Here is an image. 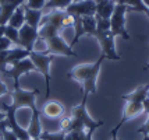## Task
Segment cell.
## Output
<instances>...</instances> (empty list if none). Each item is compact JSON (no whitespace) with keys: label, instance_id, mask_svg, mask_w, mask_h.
Here are the masks:
<instances>
[{"label":"cell","instance_id":"6da1fadb","mask_svg":"<svg viewBox=\"0 0 149 140\" xmlns=\"http://www.w3.org/2000/svg\"><path fill=\"white\" fill-rule=\"evenodd\" d=\"M104 56L100 55L99 59L93 63H81L74 66L67 73V77L75 80L82 84V90H84V95L88 97V94H95L97 91V76L102 69Z\"/></svg>","mask_w":149,"mask_h":140},{"label":"cell","instance_id":"7a4b0ae2","mask_svg":"<svg viewBox=\"0 0 149 140\" xmlns=\"http://www.w3.org/2000/svg\"><path fill=\"white\" fill-rule=\"evenodd\" d=\"M39 39H42L46 44L45 55H61V56H72L78 58L77 52H74L67 42L60 37V31L57 28L49 24V23H40L38 30Z\"/></svg>","mask_w":149,"mask_h":140},{"label":"cell","instance_id":"3957f363","mask_svg":"<svg viewBox=\"0 0 149 140\" xmlns=\"http://www.w3.org/2000/svg\"><path fill=\"white\" fill-rule=\"evenodd\" d=\"M86 95L82 97L81 104H78L75 107L71 108V113H70V126L67 129V133L72 132V130H96L97 127L103 125V120H93L89 116V113L86 111Z\"/></svg>","mask_w":149,"mask_h":140},{"label":"cell","instance_id":"277c9868","mask_svg":"<svg viewBox=\"0 0 149 140\" xmlns=\"http://www.w3.org/2000/svg\"><path fill=\"white\" fill-rule=\"evenodd\" d=\"M29 59L35 65V69L36 72L43 76L45 79V100H49L50 97V81H52V76H50V65L53 62V55H45V53H39V52H35L32 51L29 53Z\"/></svg>","mask_w":149,"mask_h":140},{"label":"cell","instance_id":"5b68a950","mask_svg":"<svg viewBox=\"0 0 149 140\" xmlns=\"http://www.w3.org/2000/svg\"><path fill=\"white\" fill-rule=\"evenodd\" d=\"M128 11L127 4H116L114 11L110 17V31L114 37H121L123 39H130V34L125 28V14Z\"/></svg>","mask_w":149,"mask_h":140},{"label":"cell","instance_id":"8992f818","mask_svg":"<svg viewBox=\"0 0 149 140\" xmlns=\"http://www.w3.org/2000/svg\"><path fill=\"white\" fill-rule=\"evenodd\" d=\"M93 37L96 38L97 44L102 49L100 55H103L104 59L114 60V62L121 59L116 51V41H114L116 37L111 34V31H96Z\"/></svg>","mask_w":149,"mask_h":140},{"label":"cell","instance_id":"52a82bcc","mask_svg":"<svg viewBox=\"0 0 149 140\" xmlns=\"http://www.w3.org/2000/svg\"><path fill=\"white\" fill-rule=\"evenodd\" d=\"M39 95V90L33 88V90H22V88H14L11 93V98H13V105L17 111L21 108H29L31 111L35 109L36 107V97Z\"/></svg>","mask_w":149,"mask_h":140},{"label":"cell","instance_id":"ba28073f","mask_svg":"<svg viewBox=\"0 0 149 140\" xmlns=\"http://www.w3.org/2000/svg\"><path fill=\"white\" fill-rule=\"evenodd\" d=\"M3 108H4V112H6L7 129H10V130L18 137V140H31L29 134L26 132V129L21 127L18 125V122H17V116H15L17 109H15L13 105H7V104H4Z\"/></svg>","mask_w":149,"mask_h":140},{"label":"cell","instance_id":"9c48e42d","mask_svg":"<svg viewBox=\"0 0 149 140\" xmlns=\"http://www.w3.org/2000/svg\"><path fill=\"white\" fill-rule=\"evenodd\" d=\"M65 11L72 17H85V15H95L96 14V1L95 0H74Z\"/></svg>","mask_w":149,"mask_h":140},{"label":"cell","instance_id":"30bf717a","mask_svg":"<svg viewBox=\"0 0 149 140\" xmlns=\"http://www.w3.org/2000/svg\"><path fill=\"white\" fill-rule=\"evenodd\" d=\"M33 70H36V69H35V65L31 62L29 58H26V59H22L21 62L15 63L14 66H10V69H7L6 76L13 79L14 88H18L19 87V77L24 76V74L31 73Z\"/></svg>","mask_w":149,"mask_h":140},{"label":"cell","instance_id":"8fae6325","mask_svg":"<svg viewBox=\"0 0 149 140\" xmlns=\"http://www.w3.org/2000/svg\"><path fill=\"white\" fill-rule=\"evenodd\" d=\"M18 31H19L18 46L24 48V49L29 51V52H32L35 45H36V41H38V38H39L38 28H33V27H31V25H28V24H24Z\"/></svg>","mask_w":149,"mask_h":140},{"label":"cell","instance_id":"7c38bea8","mask_svg":"<svg viewBox=\"0 0 149 140\" xmlns=\"http://www.w3.org/2000/svg\"><path fill=\"white\" fill-rule=\"evenodd\" d=\"M24 3L25 0H0V25H6L14 10Z\"/></svg>","mask_w":149,"mask_h":140},{"label":"cell","instance_id":"4fadbf2b","mask_svg":"<svg viewBox=\"0 0 149 140\" xmlns=\"http://www.w3.org/2000/svg\"><path fill=\"white\" fill-rule=\"evenodd\" d=\"M65 112V107L60 102V101H47L45 105H43V109H42V113L45 115L46 118L49 119H58V118H63Z\"/></svg>","mask_w":149,"mask_h":140},{"label":"cell","instance_id":"5bb4252c","mask_svg":"<svg viewBox=\"0 0 149 140\" xmlns=\"http://www.w3.org/2000/svg\"><path fill=\"white\" fill-rule=\"evenodd\" d=\"M143 112V107L142 102H134V101H125V107L123 111V118L120 119L121 123H125L128 120L134 119L136 116H139Z\"/></svg>","mask_w":149,"mask_h":140},{"label":"cell","instance_id":"9a60e30c","mask_svg":"<svg viewBox=\"0 0 149 140\" xmlns=\"http://www.w3.org/2000/svg\"><path fill=\"white\" fill-rule=\"evenodd\" d=\"M26 132L29 134L31 140L39 139V137H40V133L43 132V130H42V125H40V112H39L38 108L32 109V118L29 120V126L26 129Z\"/></svg>","mask_w":149,"mask_h":140},{"label":"cell","instance_id":"2e32d148","mask_svg":"<svg viewBox=\"0 0 149 140\" xmlns=\"http://www.w3.org/2000/svg\"><path fill=\"white\" fill-rule=\"evenodd\" d=\"M116 1L114 0H102V1H97L96 3V17L104 18V20H110L111 14L114 11V7H116Z\"/></svg>","mask_w":149,"mask_h":140},{"label":"cell","instance_id":"e0dca14e","mask_svg":"<svg viewBox=\"0 0 149 140\" xmlns=\"http://www.w3.org/2000/svg\"><path fill=\"white\" fill-rule=\"evenodd\" d=\"M149 91V84H143V86L136 87L134 91H131L128 94H123L121 100L124 101H134V102H143V100L148 97Z\"/></svg>","mask_w":149,"mask_h":140},{"label":"cell","instance_id":"ac0fdd59","mask_svg":"<svg viewBox=\"0 0 149 140\" xmlns=\"http://www.w3.org/2000/svg\"><path fill=\"white\" fill-rule=\"evenodd\" d=\"M29 53L31 52L24 49V48H19V46L11 48V49H8V55H7V65L8 66H14L15 63L21 62L22 59L29 58Z\"/></svg>","mask_w":149,"mask_h":140},{"label":"cell","instance_id":"d6986e66","mask_svg":"<svg viewBox=\"0 0 149 140\" xmlns=\"http://www.w3.org/2000/svg\"><path fill=\"white\" fill-rule=\"evenodd\" d=\"M24 10H25V24L39 30L42 17L45 15V14H43V10H32V8L26 7L25 4H24Z\"/></svg>","mask_w":149,"mask_h":140},{"label":"cell","instance_id":"ffe728a7","mask_svg":"<svg viewBox=\"0 0 149 140\" xmlns=\"http://www.w3.org/2000/svg\"><path fill=\"white\" fill-rule=\"evenodd\" d=\"M24 24H25V10H24V4H22V6L17 7L14 10V13L10 17V20L7 21V25H11V27L19 30Z\"/></svg>","mask_w":149,"mask_h":140},{"label":"cell","instance_id":"44dd1931","mask_svg":"<svg viewBox=\"0 0 149 140\" xmlns=\"http://www.w3.org/2000/svg\"><path fill=\"white\" fill-rule=\"evenodd\" d=\"M81 24H82V30H84V34H88V35H95L96 32V17L95 15H85V17H81Z\"/></svg>","mask_w":149,"mask_h":140},{"label":"cell","instance_id":"7402d4cb","mask_svg":"<svg viewBox=\"0 0 149 140\" xmlns=\"http://www.w3.org/2000/svg\"><path fill=\"white\" fill-rule=\"evenodd\" d=\"M74 0H47L43 10H65Z\"/></svg>","mask_w":149,"mask_h":140},{"label":"cell","instance_id":"603a6c76","mask_svg":"<svg viewBox=\"0 0 149 140\" xmlns=\"http://www.w3.org/2000/svg\"><path fill=\"white\" fill-rule=\"evenodd\" d=\"M4 37L7 39L11 41V44H14L15 46H18V42H19V31L17 28L11 27V25H7L4 27Z\"/></svg>","mask_w":149,"mask_h":140},{"label":"cell","instance_id":"cb8c5ba5","mask_svg":"<svg viewBox=\"0 0 149 140\" xmlns=\"http://www.w3.org/2000/svg\"><path fill=\"white\" fill-rule=\"evenodd\" d=\"M46 1L47 0H25L24 4L29 8H32V10H43Z\"/></svg>","mask_w":149,"mask_h":140},{"label":"cell","instance_id":"d4e9b609","mask_svg":"<svg viewBox=\"0 0 149 140\" xmlns=\"http://www.w3.org/2000/svg\"><path fill=\"white\" fill-rule=\"evenodd\" d=\"M7 55L8 51H0V74L6 76L8 65H7Z\"/></svg>","mask_w":149,"mask_h":140},{"label":"cell","instance_id":"484cf974","mask_svg":"<svg viewBox=\"0 0 149 140\" xmlns=\"http://www.w3.org/2000/svg\"><path fill=\"white\" fill-rule=\"evenodd\" d=\"M11 41L7 39L6 37H1L0 38V51H8V49H11Z\"/></svg>","mask_w":149,"mask_h":140},{"label":"cell","instance_id":"4316f807","mask_svg":"<svg viewBox=\"0 0 149 140\" xmlns=\"http://www.w3.org/2000/svg\"><path fill=\"white\" fill-rule=\"evenodd\" d=\"M1 137H3V140H18V137L15 136V134L10 130V129H4L3 132H1Z\"/></svg>","mask_w":149,"mask_h":140},{"label":"cell","instance_id":"83f0119b","mask_svg":"<svg viewBox=\"0 0 149 140\" xmlns=\"http://www.w3.org/2000/svg\"><path fill=\"white\" fill-rule=\"evenodd\" d=\"M121 126H123V123H121V122H118L116 126H114L110 130V137H111V140H120V139H118V130L121 129Z\"/></svg>","mask_w":149,"mask_h":140},{"label":"cell","instance_id":"f1b7e54d","mask_svg":"<svg viewBox=\"0 0 149 140\" xmlns=\"http://www.w3.org/2000/svg\"><path fill=\"white\" fill-rule=\"evenodd\" d=\"M138 133H142L143 136H148L149 137V118H148V120L143 123L141 127H138V130H136Z\"/></svg>","mask_w":149,"mask_h":140},{"label":"cell","instance_id":"f546056e","mask_svg":"<svg viewBox=\"0 0 149 140\" xmlns=\"http://www.w3.org/2000/svg\"><path fill=\"white\" fill-rule=\"evenodd\" d=\"M8 88H7V86L4 84V81L0 80V97H3V95H8Z\"/></svg>","mask_w":149,"mask_h":140},{"label":"cell","instance_id":"4dcf8cb0","mask_svg":"<svg viewBox=\"0 0 149 140\" xmlns=\"http://www.w3.org/2000/svg\"><path fill=\"white\" fill-rule=\"evenodd\" d=\"M142 107H143V112L148 113V115H149V98H148V97H146V98L143 100Z\"/></svg>","mask_w":149,"mask_h":140},{"label":"cell","instance_id":"1f68e13d","mask_svg":"<svg viewBox=\"0 0 149 140\" xmlns=\"http://www.w3.org/2000/svg\"><path fill=\"white\" fill-rule=\"evenodd\" d=\"M4 129H7V120H6V119L0 120V133H1V132H3Z\"/></svg>","mask_w":149,"mask_h":140},{"label":"cell","instance_id":"d6a6232c","mask_svg":"<svg viewBox=\"0 0 149 140\" xmlns=\"http://www.w3.org/2000/svg\"><path fill=\"white\" fill-rule=\"evenodd\" d=\"M4 27H6V25H0V38L4 37Z\"/></svg>","mask_w":149,"mask_h":140},{"label":"cell","instance_id":"836d02e7","mask_svg":"<svg viewBox=\"0 0 149 140\" xmlns=\"http://www.w3.org/2000/svg\"><path fill=\"white\" fill-rule=\"evenodd\" d=\"M142 13H143V14H146V17L149 18V8H148V7H145V8H143Z\"/></svg>","mask_w":149,"mask_h":140},{"label":"cell","instance_id":"e575fe53","mask_svg":"<svg viewBox=\"0 0 149 140\" xmlns=\"http://www.w3.org/2000/svg\"><path fill=\"white\" fill-rule=\"evenodd\" d=\"M3 119H6V112H1L0 111V120H3Z\"/></svg>","mask_w":149,"mask_h":140},{"label":"cell","instance_id":"d590c367","mask_svg":"<svg viewBox=\"0 0 149 140\" xmlns=\"http://www.w3.org/2000/svg\"><path fill=\"white\" fill-rule=\"evenodd\" d=\"M117 4H124V0H114Z\"/></svg>","mask_w":149,"mask_h":140},{"label":"cell","instance_id":"8d00e7d4","mask_svg":"<svg viewBox=\"0 0 149 140\" xmlns=\"http://www.w3.org/2000/svg\"><path fill=\"white\" fill-rule=\"evenodd\" d=\"M142 140H149V137H148V136H143V139Z\"/></svg>","mask_w":149,"mask_h":140},{"label":"cell","instance_id":"74e56055","mask_svg":"<svg viewBox=\"0 0 149 140\" xmlns=\"http://www.w3.org/2000/svg\"><path fill=\"white\" fill-rule=\"evenodd\" d=\"M143 69H149V63H148V65H146L145 67H143Z\"/></svg>","mask_w":149,"mask_h":140},{"label":"cell","instance_id":"f35d334b","mask_svg":"<svg viewBox=\"0 0 149 140\" xmlns=\"http://www.w3.org/2000/svg\"><path fill=\"white\" fill-rule=\"evenodd\" d=\"M148 98H149V91H148Z\"/></svg>","mask_w":149,"mask_h":140}]
</instances>
